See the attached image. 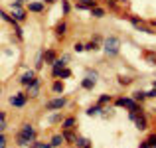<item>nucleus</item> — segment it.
<instances>
[{
	"mask_svg": "<svg viewBox=\"0 0 156 148\" xmlns=\"http://www.w3.org/2000/svg\"><path fill=\"white\" fill-rule=\"evenodd\" d=\"M51 91L57 93V95H59V93H63V81H55V83L51 85Z\"/></svg>",
	"mask_w": 156,
	"mask_h": 148,
	"instance_id": "bb28decb",
	"label": "nucleus"
},
{
	"mask_svg": "<svg viewBox=\"0 0 156 148\" xmlns=\"http://www.w3.org/2000/svg\"><path fill=\"white\" fill-rule=\"evenodd\" d=\"M61 8H63V14H69V12H71V4H69V0H61Z\"/></svg>",
	"mask_w": 156,
	"mask_h": 148,
	"instance_id": "f704fd0d",
	"label": "nucleus"
},
{
	"mask_svg": "<svg viewBox=\"0 0 156 148\" xmlns=\"http://www.w3.org/2000/svg\"><path fill=\"white\" fill-rule=\"evenodd\" d=\"M103 49H105V53L109 57H117L119 53H121V38H117V36H109V38H105Z\"/></svg>",
	"mask_w": 156,
	"mask_h": 148,
	"instance_id": "f03ea898",
	"label": "nucleus"
},
{
	"mask_svg": "<svg viewBox=\"0 0 156 148\" xmlns=\"http://www.w3.org/2000/svg\"><path fill=\"white\" fill-rule=\"evenodd\" d=\"M40 87H42V81H40V77H38V79H36L34 83L28 87V95H30L32 99H36V97L40 95Z\"/></svg>",
	"mask_w": 156,
	"mask_h": 148,
	"instance_id": "6e6552de",
	"label": "nucleus"
},
{
	"mask_svg": "<svg viewBox=\"0 0 156 148\" xmlns=\"http://www.w3.org/2000/svg\"><path fill=\"white\" fill-rule=\"evenodd\" d=\"M85 148H93V146H85Z\"/></svg>",
	"mask_w": 156,
	"mask_h": 148,
	"instance_id": "09e8293b",
	"label": "nucleus"
},
{
	"mask_svg": "<svg viewBox=\"0 0 156 148\" xmlns=\"http://www.w3.org/2000/svg\"><path fill=\"white\" fill-rule=\"evenodd\" d=\"M134 125H136V129L138 130H146L148 129V121H146V115L144 113H140L136 117V121H134Z\"/></svg>",
	"mask_w": 156,
	"mask_h": 148,
	"instance_id": "9b49d317",
	"label": "nucleus"
},
{
	"mask_svg": "<svg viewBox=\"0 0 156 148\" xmlns=\"http://www.w3.org/2000/svg\"><path fill=\"white\" fill-rule=\"evenodd\" d=\"M12 18L16 20V22H26V10H24V8H12Z\"/></svg>",
	"mask_w": 156,
	"mask_h": 148,
	"instance_id": "1a4fd4ad",
	"label": "nucleus"
},
{
	"mask_svg": "<svg viewBox=\"0 0 156 148\" xmlns=\"http://www.w3.org/2000/svg\"><path fill=\"white\" fill-rule=\"evenodd\" d=\"M85 49H87V51H97V49H99V42L91 40L89 44H85Z\"/></svg>",
	"mask_w": 156,
	"mask_h": 148,
	"instance_id": "c85d7f7f",
	"label": "nucleus"
},
{
	"mask_svg": "<svg viewBox=\"0 0 156 148\" xmlns=\"http://www.w3.org/2000/svg\"><path fill=\"white\" fill-rule=\"evenodd\" d=\"M73 49H75L77 53H81V51H85V46H83V44H79V42H77L75 46H73Z\"/></svg>",
	"mask_w": 156,
	"mask_h": 148,
	"instance_id": "e433bc0d",
	"label": "nucleus"
},
{
	"mask_svg": "<svg viewBox=\"0 0 156 148\" xmlns=\"http://www.w3.org/2000/svg\"><path fill=\"white\" fill-rule=\"evenodd\" d=\"M65 105H67V99L65 97H55V99H50V101L46 103V109L48 111H59V109H63Z\"/></svg>",
	"mask_w": 156,
	"mask_h": 148,
	"instance_id": "20e7f679",
	"label": "nucleus"
},
{
	"mask_svg": "<svg viewBox=\"0 0 156 148\" xmlns=\"http://www.w3.org/2000/svg\"><path fill=\"white\" fill-rule=\"evenodd\" d=\"M150 24H152V26H154V28H156V20H152V22H150Z\"/></svg>",
	"mask_w": 156,
	"mask_h": 148,
	"instance_id": "c03bdc74",
	"label": "nucleus"
},
{
	"mask_svg": "<svg viewBox=\"0 0 156 148\" xmlns=\"http://www.w3.org/2000/svg\"><path fill=\"white\" fill-rule=\"evenodd\" d=\"M32 148H53V146H51V142H40V140H34Z\"/></svg>",
	"mask_w": 156,
	"mask_h": 148,
	"instance_id": "c756f323",
	"label": "nucleus"
},
{
	"mask_svg": "<svg viewBox=\"0 0 156 148\" xmlns=\"http://www.w3.org/2000/svg\"><path fill=\"white\" fill-rule=\"evenodd\" d=\"M28 10L40 14V12H44V2H28Z\"/></svg>",
	"mask_w": 156,
	"mask_h": 148,
	"instance_id": "dca6fc26",
	"label": "nucleus"
},
{
	"mask_svg": "<svg viewBox=\"0 0 156 148\" xmlns=\"http://www.w3.org/2000/svg\"><path fill=\"white\" fill-rule=\"evenodd\" d=\"M146 97H148V99H154V97H156V89L152 87V89H150L148 93H146Z\"/></svg>",
	"mask_w": 156,
	"mask_h": 148,
	"instance_id": "ea45409f",
	"label": "nucleus"
},
{
	"mask_svg": "<svg viewBox=\"0 0 156 148\" xmlns=\"http://www.w3.org/2000/svg\"><path fill=\"white\" fill-rule=\"evenodd\" d=\"M0 148H6V136H4V132H0Z\"/></svg>",
	"mask_w": 156,
	"mask_h": 148,
	"instance_id": "4c0bfd02",
	"label": "nucleus"
},
{
	"mask_svg": "<svg viewBox=\"0 0 156 148\" xmlns=\"http://www.w3.org/2000/svg\"><path fill=\"white\" fill-rule=\"evenodd\" d=\"M87 115L89 117H99V115H103V107L101 105H93L87 109Z\"/></svg>",
	"mask_w": 156,
	"mask_h": 148,
	"instance_id": "f3484780",
	"label": "nucleus"
},
{
	"mask_svg": "<svg viewBox=\"0 0 156 148\" xmlns=\"http://www.w3.org/2000/svg\"><path fill=\"white\" fill-rule=\"evenodd\" d=\"M109 103H113V95H107V93H103V95H99V101H97V105L105 107V105H109Z\"/></svg>",
	"mask_w": 156,
	"mask_h": 148,
	"instance_id": "4be33fe9",
	"label": "nucleus"
},
{
	"mask_svg": "<svg viewBox=\"0 0 156 148\" xmlns=\"http://www.w3.org/2000/svg\"><path fill=\"white\" fill-rule=\"evenodd\" d=\"M117 2H119V0H107V4H109V8H113V10L117 8Z\"/></svg>",
	"mask_w": 156,
	"mask_h": 148,
	"instance_id": "58836bf2",
	"label": "nucleus"
},
{
	"mask_svg": "<svg viewBox=\"0 0 156 148\" xmlns=\"http://www.w3.org/2000/svg\"><path fill=\"white\" fill-rule=\"evenodd\" d=\"M28 99H30V95H28V93H16V95L10 97V105H12V107H18V109H22V107L28 103Z\"/></svg>",
	"mask_w": 156,
	"mask_h": 148,
	"instance_id": "39448f33",
	"label": "nucleus"
},
{
	"mask_svg": "<svg viewBox=\"0 0 156 148\" xmlns=\"http://www.w3.org/2000/svg\"><path fill=\"white\" fill-rule=\"evenodd\" d=\"M44 2H46V4H53V2H55V0H44Z\"/></svg>",
	"mask_w": 156,
	"mask_h": 148,
	"instance_id": "37998d69",
	"label": "nucleus"
},
{
	"mask_svg": "<svg viewBox=\"0 0 156 148\" xmlns=\"http://www.w3.org/2000/svg\"><path fill=\"white\" fill-rule=\"evenodd\" d=\"M0 95H2V87H0Z\"/></svg>",
	"mask_w": 156,
	"mask_h": 148,
	"instance_id": "de8ad7c7",
	"label": "nucleus"
},
{
	"mask_svg": "<svg viewBox=\"0 0 156 148\" xmlns=\"http://www.w3.org/2000/svg\"><path fill=\"white\" fill-rule=\"evenodd\" d=\"M4 130H6V121L0 122V132H4Z\"/></svg>",
	"mask_w": 156,
	"mask_h": 148,
	"instance_id": "a19ab883",
	"label": "nucleus"
},
{
	"mask_svg": "<svg viewBox=\"0 0 156 148\" xmlns=\"http://www.w3.org/2000/svg\"><path fill=\"white\" fill-rule=\"evenodd\" d=\"M63 142H65L63 134H53V136H51V146H53V148H59Z\"/></svg>",
	"mask_w": 156,
	"mask_h": 148,
	"instance_id": "aec40b11",
	"label": "nucleus"
},
{
	"mask_svg": "<svg viewBox=\"0 0 156 148\" xmlns=\"http://www.w3.org/2000/svg\"><path fill=\"white\" fill-rule=\"evenodd\" d=\"M61 121H63V115H61V113H53L51 117H50V122H51V125H55V122H61Z\"/></svg>",
	"mask_w": 156,
	"mask_h": 148,
	"instance_id": "7c9ffc66",
	"label": "nucleus"
},
{
	"mask_svg": "<svg viewBox=\"0 0 156 148\" xmlns=\"http://www.w3.org/2000/svg\"><path fill=\"white\" fill-rule=\"evenodd\" d=\"M115 105H117V107H125V109L133 111V109H138L140 103H136L133 97H119V99H115Z\"/></svg>",
	"mask_w": 156,
	"mask_h": 148,
	"instance_id": "7ed1b4c3",
	"label": "nucleus"
},
{
	"mask_svg": "<svg viewBox=\"0 0 156 148\" xmlns=\"http://www.w3.org/2000/svg\"><path fill=\"white\" fill-rule=\"evenodd\" d=\"M61 134H63V138L69 142V144H75V138H77V134H73L71 130H61Z\"/></svg>",
	"mask_w": 156,
	"mask_h": 148,
	"instance_id": "5701e85b",
	"label": "nucleus"
},
{
	"mask_svg": "<svg viewBox=\"0 0 156 148\" xmlns=\"http://www.w3.org/2000/svg\"><path fill=\"white\" fill-rule=\"evenodd\" d=\"M126 18H129V22L133 24L134 28H138V26H140V24H142V20L138 18V16H126Z\"/></svg>",
	"mask_w": 156,
	"mask_h": 148,
	"instance_id": "2f4dec72",
	"label": "nucleus"
},
{
	"mask_svg": "<svg viewBox=\"0 0 156 148\" xmlns=\"http://www.w3.org/2000/svg\"><path fill=\"white\" fill-rule=\"evenodd\" d=\"M69 148H77V146H75V144H73V146H69Z\"/></svg>",
	"mask_w": 156,
	"mask_h": 148,
	"instance_id": "49530a36",
	"label": "nucleus"
},
{
	"mask_svg": "<svg viewBox=\"0 0 156 148\" xmlns=\"http://www.w3.org/2000/svg\"><path fill=\"white\" fill-rule=\"evenodd\" d=\"M51 77H55V79H69V77H71V69L63 67V69H59L57 73H53Z\"/></svg>",
	"mask_w": 156,
	"mask_h": 148,
	"instance_id": "2eb2a0df",
	"label": "nucleus"
},
{
	"mask_svg": "<svg viewBox=\"0 0 156 148\" xmlns=\"http://www.w3.org/2000/svg\"><path fill=\"white\" fill-rule=\"evenodd\" d=\"M87 77H91V79H99V73H97L95 69H87Z\"/></svg>",
	"mask_w": 156,
	"mask_h": 148,
	"instance_id": "c9c22d12",
	"label": "nucleus"
},
{
	"mask_svg": "<svg viewBox=\"0 0 156 148\" xmlns=\"http://www.w3.org/2000/svg\"><path fill=\"white\" fill-rule=\"evenodd\" d=\"M55 59H57V55H55L53 49H46V51H44V61H46V63L53 65V61H55Z\"/></svg>",
	"mask_w": 156,
	"mask_h": 148,
	"instance_id": "4468645a",
	"label": "nucleus"
},
{
	"mask_svg": "<svg viewBox=\"0 0 156 148\" xmlns=\"http://www.w3.org/2000/svg\"><path fill=\"white\" fill-rule=\"evenodd\" d=\"M67 61H69V55H61V57H57V59L53 61V65H51V75H53V73H57L59 69L67 67Z\"/></svg>",
	"mask_w": 156,
	"mask_h": 148,
	"instance_id": "0eeeda50",
	"label": "nucleus"
},
{
	"mask_svg": "<svg viewBox=\"0 0 156 148\" xmlns=\"http://www.w3.org/2000/svg\"><path fill=\"white\" fill-rule=\"evenodd\" d=\"M97 85V79H91V77H85L83 81H81V87L83 89H87V91H91L93 87Z\"/></svg>",
	"mask_w": 156,
	"mask_h": 148,
	"instance_id": "a211bd4d",
	"label": "nucleus"
},
{
	"mask_svg": "<svg viewBox=\"0 0 156 148\" xmlns=\"http://www.w3.org/2000/svg\"><path fill=\"white\" fill-rule=\"evenodd\" d=\"M36 140V129L34 125H30V122H24L22 129H20V132L16 134V144L22 146V148H28L32 146Z\"/></svg>",
	"mask_w": 156,
	"mask_h": 148,
	"instance_id": "f257e3e1",
	"label": "nucleus"
},
{
	"mask_svg": "<svg viewBox=\"0 0 156 148\" xmlns=\"http://www.w3.org/2000/svg\"><path fill=\"white\" fill-rule=\"evenodd\" d=\"M140 148H156V134H150V136L140 144Z\"/></svg>",
	"mask_w": 156,
	"mask_h": 148,
	"instance_id": "6ab92c4d",
	"label": "nucleus"
},
{
	"mask_svg": "<svg viewBox=\"0 0 156 148\" xmlns=\"http://www.w3.org/2000/svg\"><path fill=\"white\" fill-rule=\"evenodd\" d=\"M2 121H6V113H4V111H0V122Z\"/></svg>",
	"mask_w": 156,
	"mask_h": 148,
	"instance_id": "79ce46f5",
	"label": "nucleus"
},
{
	"mask_svg": "<svg viewBox=\"0 0 156 148\" xmlns=\"http://www.w3.org/2000/svg\"><path fill=\"white\" fill-rule=\"evenodd\" d=\"M152 87H154V89H156V79H154V81H152Z\"/></svg>",
	"mask_w": 156,
	"mask_h": 148,
	"instance_id": "a18cd8bd",
	"label": "nucleus"
},
{
	"mask_svg": "<svg viewBox=\"0 0 156 148\" xmlns=\"http://www.w3.org/2000/svg\"><path fill=\"white\" fill-rule=\"evenodd\" d=\"M65 34H67V24L61 20V22H57V26H55V36L57 38H63Z\"/></svg>",
	"mask_w": 156,
	"mask_h": 148,
	"instance_id": "ddd939ff",
	"label": "nucleus"
},
{
	"mask_svg": "<svg viewBox=\"0 0 156 148\" xmlns=\"http://www.w3.org/2000/svg\"><path fill=\"white\" fill-rule=\"evenodd\" d=\"M133 77H126V75H121V77H119V85H122V87H126V85H130V83H133Z\"/></svg>",
	"mask_w": 156,
	"mask_h": 148,
	"instance_id": "cd10ccee",
	"label": "nucleus"
},
{
	"mask_svg": "<svg viewBox=\"0 0 156 148\" xmlns=\"http://www.w3.org/2000/svg\"><path fill=\"white\" fill-rule=\"evenodd\" d=\"M91 14H93V18H103V16H105V8L95 6V8L91 10Z\"/></svg>",
	"mask_w": 156,
	"mask_h": 148,
	"instance_id": "a878e982",
	"label": "nucleus"
},
{
	"mask_svg": "<svg viewBox=\"0 0 156 148\" xmlns=\"http://www.w3.org/2000/svg\"><path fill=\"white\" fill-rule=\"evenodd\" d=\"M146 61L150 65H156V51H146Z\"/></svg>",
	"mask_w": 156,
	"mask_h": 148,
	"instance_id": "473e14b6",
	"label": "nucleus"
},
{
	"mask_svg": "<svg viewBox=\"0 0 156 148\" xmlns=\"http://www.w3.org/2000/svg\"><path fill=\"white\" fill-rule=\"evenodd\" d=\"M130 97H133V99H134V101H136V103H142V101H144V99H148V97H146V93L142 91V89H138V91H134V93H133V95H130Z\"/></svg>",
	"mask_w": 156,
	"mask_h": 148,
	"instance_id": "b1692460",
	"label": "nucleus"
},
{
	"mask_svg": "<svg viewBox=\"0 0 156 148\" xmlns=\"http://www.w3.org/2000/svg\"><path fill=\"white\" fill-rule=\"evenodd\" d=\"M75 146H77V148L91 146V140H89V138H85V136H77V138H75Z\"/></svg>",
	"mask_w": 156,
	"mask_h": 148,
	"instance_id": "412c9836",
	"label": "nucleus"
},
{
	"mask_svg": "<svg viewBox=\"0 0 156 148\" xmlns=\"http://www.w3.org/2000/svg\"><path fill=\"white\" fill-rule=\"evenodd\" d=\"M0 20H4V22L12 24V26H14V24H18V22H16V20H14V18H12V16H8V14H6V12H4V10H0Z\"/></svg>",
	"mask_w": 156,
	"mask_h": 148,
	"instance_id": "393cba45",
	"label": "nucleus"
},
{
	"mask_svg": "<svg viewBox=\"0 0 156 148\" xmlns=\"http://www.w3.org/2000/svg\"><path fill=\"white\" fill-rule=\"evenodd\" d=\"M36 79H38V75H36V71H34V69H28V71L24 73L22 77H20V83H22L24 87H30V85L34 83Z\"/></svg>",
	"mask_w": 156,
	"mask_h": 148,
	"instance_id": "423d86ee",
	"label": "nucleus"
},
{
	"mask_svg": "<svg viewBox=\"0 0 156 148\" xmlns=\"http://www.w3.org/2000/svg\"><path fill=\"white\" fill-rule=\"evenodd\" d=\"M95 6H97V0H77V8H81V10L91 12Z\"/></svg>",
	"mask_w": 156,
	"mask_h": 148,
	"instance_id": "9d476101",
	"label": "nucleus"
},
{
	"mask_svg": "<svg viewBox=\"0 0 156 148\" xmlns=\"http://www.w3.org/2000/svg\"><path fill=\"white\" fill-rule=\"evenodd\" d=\"M75 117H67V118H63V122H61V130H73L75 129Z\"/></svg>",
	"mask_w": 156,
	"mask_h": 148,
	"instance_id": "f8f14e48",
	"label": "nucleus"
},
{
	"mask_svg": "<svg viewBox=\"0 0 156 148\" xmlns=\"http://www.w3.org/2000/svg\"><path fill=\"white\" fill-rule=\"evenodd\" d=\"M44 67V51L38 53V59H36V69H42Z\"/></svg>",
	"mask_w": 156,
	"mask_h": 148,
	"instance_id": "72a5a7b5",
	"label": "nucleus"
}]
</instances>
